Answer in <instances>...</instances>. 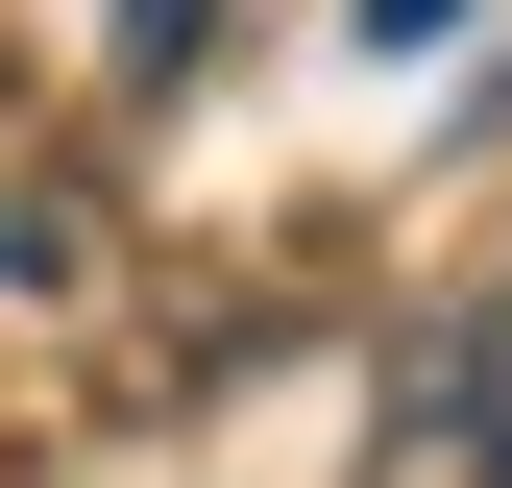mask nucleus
Returning <instances> with one entry per match:
<instances>
[{
    "mask_svg": "<svg viewBox=\"0 0 512 488\" xmlns=\"http://www.w3.org/2000/svg\"><path fill=\"white\" fill-rule=\"evenodd\" d=\"M464 415H488V488H512V293H488V342H464Z\"/></svg>",
    "mask_w": 512,
    "mask_h": 488,
    "instance_id": "1",
    "label": "nucleus"
},
{
    "mask_svg": "<svg viewBox=\"0 0 512 488\" xmlns=\"http://www.w3.org/2000/svg\"><path fill=\"white\" fill-rule=\"evenodd\" d=\"M122 49H147V74H171V49H196V0H122Z\"/></svg>",
    "mask_w": 512,
    "mask_h": 488,
    "instance_id": "2",
    "label": "nucleus"
},
{
    "mask_svg": "<svg viewBox=\"0 0 512 488\" xmlns=\"http://www.w3.org/2000/svg\"><path fill=\"white\" fill-rule=\"evenodd\" d=\"M439 25H464V0H366V49H439Z\"/></svg>",
    "mask_w": 512,
    "mask_h": 488,
    "instance_id": "3",
    "label": "nucleus"
}]
</instances>
